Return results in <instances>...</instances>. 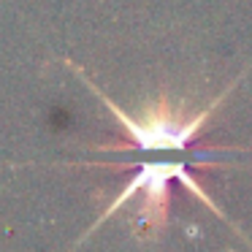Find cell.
<instances>
[{"label":"cell","mask_w":252,"mask_h":252,"mask_svg":"<svg viewBox=\"0 0 252 252\" xmlns=\"http://www.w3.org/2000/svg\"><path fill=\"white\" fill-rule=\"evenodd\" d=\"M171 179H179L185 187H190L192 195H198L206 206H212L214 214H220L222 220H228L222 212H220L217 203L201 190V185L190 176V165H187L185 160H149V163H138L136 176H133V179L125 185V190L106 206V212L90 225V230L84 233V239H87L100 222H106L111 214L120 212L130 198H136L138 192H144V201H141V209H138V217H136V233L141 236V239L144 236H147V239H155V236L165 228V222H168V182Z\"/></svg>","instance_id":"7a4b0ae2"},{"label":"cell","mask_w":252,"mask_h":252,"mask_svg":"<svg viewBox=\"0 0 252 252\" xmlns=\"http://www.w3.org/2000/svg\"><path fill=\"white\" fill-rule=\"evenodd\" d=\"M65 65L71 68V71L76 73V79H82V82L95 93V98L114 114V120L120 122L122 130L127 133V138L133 141V147L144 149V152H163V149L182 152V149H187L198 136H201L203 125L217 114V109L225 103V98L233 93L236 84H239L241 79H244V73H247V71L239 73V76H236L212 103L201 106L198 111H190L185 100H182V103H174L168 95H163V98H158L152 106H147L141 114H127V111L120 109L106 93H100V90L95 87V82H90L87 73H84L79 65H73L71 60H65Z\"/></svg>","instance_id":"6da1fadb"}]
</instances>
